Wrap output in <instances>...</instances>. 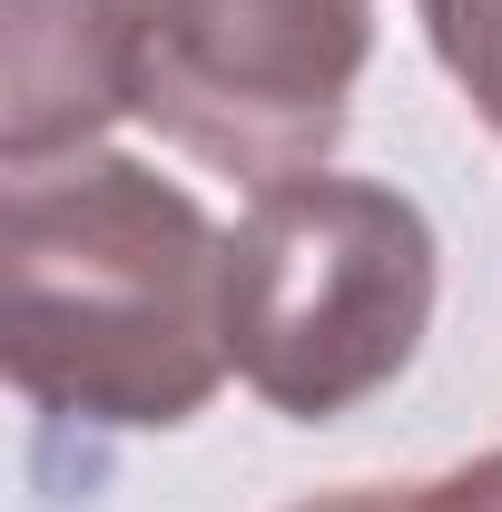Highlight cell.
<instances>
[{
    "label": "cell",
    "instance_id": "6",
    "mask_svg": "<svg viewBox=\"0 0 502 512\" xmlns=\"http://www.w3.org/2000/svg\"><path fill=\"white\" fill-rule=\"evenodd\" d=\"M296 512H502V453H473L434 483H345V493H315Z\"/></svg>",
    "mask_w": 502,
    "mask_h": 512
},
{
    "label": "cell",
    "instance_id": "3",
    "mask_svg": "<svg viewBox=\"0 0 502 512\" xmlns=\"http://www.w3.org/2000/svg\"><path fill=\"white\" fill-rule=\"evenodd\" d=\"M375 0H148L138 119L227 178H306L355 119Z\"/></svg>",
    "mask_w": 502,
    "mask_h": 512
},
{
    "label": "cell",
    "instance_id": "5",
    "mask_svg": "<svg viewBox=\"0 0 502 512\" xmlns=\"http://www.w3.org/2000/svg\"><path fill=\"white\" fill-rule=\"evenodd\" d=\"M434 30V60L453 69V89L483 109V128L502 138V0H414Z\"/></svg>",
    "mask_w": 502,
    "mask_h": 512
},
{
    "label": "cell",
    "instance_id": "4",
    "mask_svg": "<svg viewBox=\"0 0 502 512\" xmlns=\"http://www.w3.org/2000/svg\"><path fill=\"white\" fill-rule=\"evenodd\" d=\"M148 0H0V168L89 148L138 109Z\"/></svg>",
    "mask_w": 502,
    "mask_h": 512
},
{
    "label": "cell",
    "instance_id": "2",
    "mask_svg": "<svg viewBox=\"0 0 502 512\" xmlns=\"http://www.w3.org/2000/svg\"><path fill=\"white\" fill-rule=\"evenodd\" d=\"M434 325V227L375 178H276L227 227V365L286 414L335 424L414 365Z\"/></svg>",
    "mask_w": 502,
    "mask_h": 512
},
{
    "label": "cell",
    "instance_id": "1",
    "mask_svg": "<svg viewBox=\"0 0 502 512\" xmlns=\"http://www.w3.org/2000/svg\"><path fill=\"white\" fill-rule=\"evenodd\" d=\"M0 365L69 424H188L227 375V237L178 178L109 148L10 168Z\"/></svg>",
    "mask_w": 502,
    "mask_h": 512
}]
</instances>
